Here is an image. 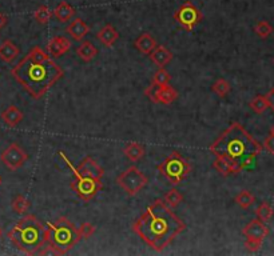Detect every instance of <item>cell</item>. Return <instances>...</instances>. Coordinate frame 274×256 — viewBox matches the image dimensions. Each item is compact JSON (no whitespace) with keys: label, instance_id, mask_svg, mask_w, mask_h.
I'll list each match as a JSON object with an SVG mask.
<instances>
[{"label":"cell","instance_id":"41","mask_svg":"<svg viewBox=\"0 0 274 256\" xmlns=\"http://www.w3.org/2000/svg\"><path fill=\"white\" fill-rule=\"evenodd\" d=\"M270 134H274V125H273V128H271V132Z\"/></svg>","mask_w":274,"mask_h":256},{"label":"cell","instance_id":"16","mask_svg":"<svg viewBox=\"0 0 274 256\" xmlns=\"http://www.w3.org/2000/svg\"><path fill=\"white\" fill-rule=\"evenodd\" d=\"M20 54L19 47L12 40L7 39L0 44V59L6 63H12Z\"/></svg>","mask_w":274,"mask_h":256},{"label":"cell","instance_id":"23","mask_svg":"<svg viewBox=\"0 0 274 256\" xmlns=\"http://www.w3.org/2000/svg\"><path fill=\"white\" fill-rule=\"evenodd\" d=\"M126 158H129L131 162H139L145 156L146 148L139 143H129L123 150Z\"/></svg>","mask_w":274,"mask_h":256},{"label":"cell","instance_id":"37","mask_svg":"<svg viewBox=\"0 0 274 256\" xmlns=\"http://www.w3.org/2000/svg\"><path fill=\"white\" fill-rule=\"evenodd\" d=\"M263 148L266 150L270 155H274V134H270L263 142Z\"/></svg>","mask_w":274,"mask_h":256},{"label":"cell","instance_id":"36","mask_svg":"<svg viewBox=\"0 0 274 256\" xmlns=\"http://www.w3.org/2000/svg\"><path fill=\"white\" fill-rule=\"evenodd\" d=\"M262 245V240H255V239H246L245 241V247H246L250 252H257Z\"/></svg>","mask_w":274,"mask_h":256},{"label":"cell","instance_id":"18","mask_svg":"<svg viewBox=\"0 0 274 256\" xmlns=\"http://www.w3.org/2000/svg\"><path fill=\"white\" fill-rule=\"evenodd\" d=\"M0 117L3 119V121L8 127H16L20 121L23 120L24 115L16 105H10L0 113Z\"/></svg>","mask_w":274,"mask_h":256},{"label":"cell","instance_id":"25","mask_svg":"<svg viewBox=\"0 0 274 256\" xmlns=\"http://www.w3.org/2000/svg\"><path fill=\"white\" fill-rule=\"evenodd\" d=\"M166 204H167L170 208H175L180 204V203L184 202V195L180 192L179 190H176V188H171V190H168L166 194H164V200Z\"/></svg>","mask_w":274,"mask_h":256},{"label":"cell","instance_id":"17","mask_svg":"<svg viewBox=\"0 0 274 256\" xmlns=\"http://www.w3.org/2000/svg\"><path fill=\"white\" fill-rule=\"evenodd\" d=\"M134 46L137 48L141 54L143 55H150L151 51L158 46L157 40L154 39V36L149 32H143L139 38H138L135 42H134Z\"/></svg>","mask_w":274,"mask_h":256},{"label":"cell","instance_id":"19","mask_svg":"<svg viewBox=\"0 0 274 256\" xmlns=\"http://www.w3.org/2000/svg\"><path fill=\"white\" fill-rule=\"evenodd\" d=\"M97 39L105 47H113L114 43L119 39V32L111 24H106L105 27L99 30V32L97 34Z\"/></svg>","mask_w":274,"mask_h":256},{"label":"cell","instance_id":"24","mask_svg":"<svg viewBox=\"0 0 274 256\" xmlns=\"http://www.w3.org/2000/svg\"><path fill=\"white\" fill-rule=\"evenodd\" d=\"M12 211L18 215H23V213L27 212L31 207V203L30 200H27V198L24 195H16L15 199L12 200L11 203Z\"/></svg>","mask_w":274,"mask_h":256},{"label":"cell","instance_id":"5","mask_svg":"<svg viewBox=\"0 0 274 256\" xmlns=\"http://www.w3.org/2000/svg\"><path fill=\"white\" fill-rule=\"evenodd\" d=\"M47 232V245L40 255L54 253V255H66L82 239L79 228L71 223L67 217H59L58 220L46 224Z\"/></svg>","mask_w":274,"mask_h":256},{"label":"cell","instance_id":"35","mask_svg":"<svg viewBox=\"0 0 274 256\" xmlns=\"http://www.w3.org/2000/svg\"><path fill=\"white\" fill-rule=\"evenodd\" d=\"M161 85L155 84V83L151 82V84L145 89V95L149 97L150 100L154 101V103H157V95H158V89H159Z\"/></svg>","mask_w":274,"mask_h":256},{"label":"cell","instance_id":"1","mask_svg":"<svg viewBox=\"0 0 274 256\" xmlns=\"http://www.w3.org/2000/svg\"><path fill=\"white\" fill-rule=\"evenodd\" d=\"M185 229L186 223L161 199L150 204L133 224L134 232L157 252H162Z\"/></svg>","mask_w":274,"mask_h":256},{"label":"cell","instance_id":"39","mask_svg":"<svg viewBox=\"0 0 274 256\" xmlns=\"http://www.w3.org/2000/svg\"><path fill=\"white\" fill-rule=\"evenodd\" d=\"M7 23H8V18L4 15L3 12L0 11V30H3V28L7 26Z\"/></svg>","mask_w":274,"mask_h":256},{"label":"cell","instance_id":"22","mask_svg":"<svg viewBox=\"0 0 274 256\" xmlns=\"http://www.w3.org/2000/svg\"><path fill=\"white\" fill-rule=\"evenodd\" d=\"M76 55H78L80 60L88 63L98 55V48H97L90 40H84V42L76 48Z\"/></svg>","mask_w":274,"mask_h":256},{"label":"cell","instance_id":"15","mask_svg":"<svg viewBox=\"0 0 274 256\" xmlns=\"http://www.w3.org/2000/svg\"><path fill=\"white\" fill-rule=\"evenodd\" d=\"M66 32L74 40H83V38L90 32V27L87 26V23L80 18H75L68 27L66 28Z\"/></svg>","mask_w":274,"mask_h":256},{"label":"cell","instance_id":"8","mask_svg":"<svg viewBox=\"0 0 274 256\" xmlns=\"http://www.w3.org/2000/svg\"><path fill=\"white\" fill-rule=\"evenodd\" d=\"M117 183L129 196H135L147 186L149 179L139 168L131 166L118 176Z\"/></svg>","mask_w":274,"mask_h":256},{"label":"cell","instance_id":"3","mask_svg":"<svg viewBox=\"0 0 274 256\" xmlns=\"http://www.w3.org/2000/svg\"><path fill=\"white\" fill-rule=\"evenodd\" d=\"M212 154L230 163L234 174H239L254 163L262 146L239 123H233L210 146Z\"/></svg>","mask_w":274,"mask_h":256},{"label":"cell","instance_id":"21","mask_svg":"<svg viewBox=\"0 0 274 256\" xmlns=\"http://www.w3.org/2000/svg\"><path fill=\"white\" fill-rule=\"evenodd\" d=\"M178 97V92L174 87L168 84H163L159 87L157 95V103H161V104H171L172 101L176 100Z\"/></svg>","mask_w":274,"mask_h":256},{"label":"cell","instance_id":"10","mask_svg":"<svg viewBox=\"0 0 274 256\" xmlns=\"http://www.w3.org/2000/svg\"><path fill=\"white\" fill-rule=\"evenodd\" d=\"M59 156L62 158L66 164L70 167V170L76 171L78 174L83 175V176H90V178H95V179H102L103 175H105V170H103L101 166L98 164V162L94 159V158H91V156H86V158H83L80 162H79L78 167H74L71 162L67 159V156L63 154L62 151H59Z\"/></svg>","mask_w":274,"mask_h":256},{"label":"cell","instance_id":"4","mask_svg":"<svg viewBox=\"0 0 274 256\" xmlns=\"http://www.w3.org/2000/svg\"><path fill=\"white\" fill-rule=\"evenodd\" d=\"M7 236L16 248L27 255L42 253L47 245L46 225L35 215H26L12 227Z\"/></svg>","mask_w":274,"mask_h":256},{"label":"cell","instance_id":"30","mask_svg":"<svg viewBox=\"0 0 274 256\" xmlns=\"http://www.w3.org/2000/svg\"><path fill=\"white\" fill-rule=\"evenodd\" d=\"M250 108L254 111L255 113H263L269 108V105H267L266 97L263 96V95H257V96L250 101Z\"/></svg>","mask_w":274,"mask_h":256},{"label":"cell","instance_id":"9","mask_svg":"<svg viewBox=\"0 0 274 256\" xmlns=\"http://www.w3.org/2000/svg\"><path fill=\"white\" fill-rule=\"evenodd\" d=\"M174 20L184 28L185 31L192 32L194 28L201 23L202 20V12L193 2H185L175 12H174Z\"/></svg>","mask_w":274,"mask_h":256},{"label":"cell","instance_id":"40","mask_svg":"<svg viewBox=\"0 0 274 256\" xmlns=\"http://www.w3.org/2000/svg\"><path fill=\"white\" fill-rule=\"evenodd\" d=\"M2 236H3V229H2V227H0V239H2Z\"/></svg>","mask_w":274,"mask_h":256},{"label":"cell","instance_id":"13","mask_svg":"<svg viewBox=\"0 0 274 256\" xmlns=\"http://www.w3.org/2000/svg\"><path fill=\"white\" fill-rule=\"evenodd\" d=\"M71 48V40L66 36H54L47 44V54L51 58H59L67 54Z\"/></svg>","mask_w":274,"mask_h":256},{"label":"cell","instance_id":"20","mask_svg":"<svg viewBox=\"0 0 274 256\" xmlns=\"http://www.w3.org/2000/svg\"><path fill=\"white\" fill-rule=\"evenodd\" d=\"M52 15H54L60 23H67V22H70V20L72 19V16L75 15V10L71 7L67 2H60V3L55 7L54 11H52Z\"/></svg>","mask_w":274,"mask_h":256},{"label":"cell","instance_id":"33","mask_svg":"<svg viewBox=\"0 0 274 256\" xmlns=\"http://www.w3.org/2000/svg\"><path fill=\"white\" fill-rule=\"evenodd\" d=\"M171 80V75L168 74L167 71L164 70V68H159V70L154 74L153 76V83L158 85H163V84H168Z\"/></svg>","mask_w":274,"mask_h":256},{"label":"cell","instance_id":"38","mask_svg":"<svg viewBox=\"0 0 274 256\" xmlns=\"http://www.w3.org/2000/svg\"><path fill=\"white\" fill-rule=\"evenodd\" d=\"M265 97H266V101H267V105H269V108H271L274 111V87L269 91V92L265 95Z\"/></svg>","mask_w":274,"mask_h":256},{"label":"cell","instance_id":"29","mask_svg":"<svg viewBox=\"0 0 274 256\" xmlns=\"http://www.w3.org/2000/svg\"><path fill=\"white\" fill-rule=\"evenodd\" d=\"M212 91L214 93H217L219 97H225L227 93L230 92V84L225 79H218L212 85Z\"/></svg>","mask_w":274,"mask_h":256},{"label":"cell","instance_id":"42","mask_svg":"<svg viewBox=\"0 0 274 256\" xmlns=\"http://www.w3.org/2000/svg\"><path fill=\"white\" fill-rule=\"evenodd\" d=\"M0 186H2V176H0Z\"/></svg>","mask_w":274,"mask_h":256},{"label":"cell","instance_id":"43","mask_svg":"<svg viewBox=\"0 0 274 256\" xmlns=\"http://www.w3.org/2000/svg\"><path fill=\"white\" fill-rule=\"evenodd\" d=\"M273 63H274V59H273Z\"/></svg>","mask_w":274,"mask_h":256},{"label":"cell","instance_id":"7","mask_svg":"<svg viewBox=\"0 0 274 256\" xmlns=\"http://www.w3.org/2000/svg\"><path fill=\"white\" fill-rule=\"evenodd\" d=\"M71 171L74 174V179L70 183L71 190L75 191V194L78 195V198L82 199L83 202H90V200H93L98 195L99 191L102 190V179L83 176V175L78 174L76 171Z\"/></svg>","mask_w":274,"mask_h":256},{"label":"cell","instance_id":"2","mask_svg":"<svg viewBox=\"0 0 274 256\" xmlns=\"http://www.w3.org/2000/svg\"><path fill=\"white\" fill-rule=\"evenodd\" d=\"M11 75L34 99H40L63 78L64 71L36 46L12 68Z\"/></svg>","mask_w":274,"mask_h":256},{"label":"cell","instance_id":"11","mask_svg":"<svg viewBox=\"0 0 274 256\" xmlns=\"http://www.w3.org/2000/svg\"><path fill=\"white\" fill-rule=\"evenodd\" d=\"M0 160L10 171H16L22 168L28 160V155L19 144H10L0 155Z\"/></svg>","mask_w":274,"mask_h":256},{"label":"cell","instance_id":"27","mask_svg":"<svg viewBox=\"0 0 274 256\" xmlns=\"http://www.w3.org/2000/svg\"><path fill=\"white\" fill-rule=\"evenodd\" d=\"M254 32L261 38V39H266V38H269V36L271 35L273 27H271L270 23L266 22V20H259L258 23L255 24Z\"/></svg>","mask_w":274,"mask_h":256},{"label":"cell","instance_id":"34","mask_svg":"<svg viewBox=\"0 0 274 256\" xmlns=\"http://www.w3.org/2000/svg\"><path fill=\"white\" fill-rule=\"evenodd\" d=\"M95 225L93 224V223H90V221H84V223H82L80 224V227H79V232H80V236H82V239H90L93 235L95 233Z\"/></svg>","mask_w":274,"mask_h":256},{"label":"cell","instance_id":"6","mask_svg":"<svg viewBox=\"0 0 274 256\" xmlns=\"http://www.w3.org/2000/svg\"><path fill=\"white\" fill-rule=\"evenodd\" d=\"M157 170L172 186H178L190 175L192 164L179 152L172 151L159 166H157Z\"/></svg>","mask_w":274,"mask_h":256},{"label":"cell","instance_id":"26","mask_svg":"<svg viewBox=\"0 0 274 256\" xmlns=\"http://www.w3.org/2000/svg\"><path fill=\"white\" fill-rule=\"evenodd\" d=\"M235 203L238 204L241 208H243V210H247V208H250L253 204H254L255 202V198L254 195L251 194L250 191H241L237 196H235Z\"/></svg>","mask_w":274,"mask_h":256},{"label":"cell","instance_id":"14","mask_svg":"<svg viewBox=\"0 0 274 256\" xmlns=\"http://www.w3.org/2000/svg\"><path fill=\"white\" fill-rule=\"evenodd\" d=\"M150 59H151V62L158 66L159 68H164V67L167 66L168 63L171 62L172 58H174V55L170 50H167L164 46H157L151 51V54L149 55Z\"/></svg>","mask_w":274,"mask_h":256},{"label":"cell","instance_id":"31","mask_svg":"<svg viewBox=\"0 0 274 256\" xmlns=\"http://www.w3.org/2000/svg\"><path fill=\"white\" fill-rule=\"evenodd\" d=\"M34 18L39 24H47L52 18V12L50 11V8L47 6H40L34 14Z\"/></svg>","mask_w":274,"mask_h":256},{"label":"cell","instance_id":"32","mask_svg":"<svg viewBox=\"0 0 274 256\" xmlns=\"http://www.w3.org/2000/svg\"><path fill=\"white\" fill-rule=\"evenodd\" d=\"M257 216H258L259 220L263 221V223H267V221L270 220L271 216H273V208H271L270 204L266 202H263L262 204L257 208Z\"/></svg>","mask_w":274,"mask_h":256},{"label":"cell","instance_id":"28","mask_svg":"<svg viewBox=\"0 0 274 256\" xmlns=\"http://www.w3.org/2000/svg\"><path fill=\"white\" fill-rule=\"evenodd\" d=\"M213 167L216 168L218 171L219 174L222 175V176H229V175H234V170L230 166L229 162H226L225 159H221V158H217L214 160V163H213Z\"/></svg>","mask_w":274,"mask_h":256},{"label":"cell","instance_id":"12","mask_svg":"<svg viewBox=\"0 0 274 256\" xmlns=\"http://www.w3.org/2000/svg\"><path fill=\"white\" fill-rule=\"evenodd\" d=\"M269 233V228L263 221L259 219L249 221L245 227L242 228V235L246 239H255V240H263Z\"/></svg>","mask_w":274,"mask_h":256}]
</instances>
